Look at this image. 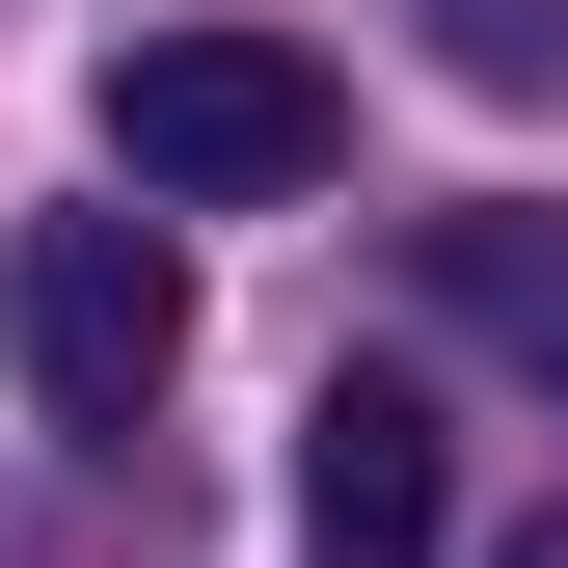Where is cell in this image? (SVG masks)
I'll return each mask as SVG.
<instances>
[{"mask_svg":"<svg viewBox=\"0 0 568 568\" xmlns=\"http://www.w3.org/2000/svg\"><path fill=\"white\" fill-rule=\"evenodd\" d=\"M109 163L190 190V217H244V190H325V163H352V82L271 54V28H135V54H109Z\"/></svg>","mask_w":568,"mask_h":568,"instance_id":"6da1fadb","label":"cell"},{"mask_svg":"<svg viewBox=\"0 0 568 568\" xmlns=\"http://www.w3.org/2000/svg\"><path fill=\"white\" fill-rule=\"evenodd\" d=\"M434 298L515 352V379H568V217H434Z\"/></svg>","mask_w":568,"mask_h":568,"instance_id":"277c9868","label":"cell"},{"mask_svg":"<svg viewBox=\"0 0 568 568\" xmlns=\"http://www.w3.org/2000/svg\"><path fill=\"white\" fill-rule=\"evenodd\" d=\"M460 541V434L406 379H325L298 406V568H434Z\"/></svg>","mask_w":568,"mask_h":568,"instance_id":"3957f363","label":"cell"},{"mask_svg":"<svg viewBox=\"0 0 568 568\" xmlns=\"http://www.w3.org/2000/svg\"><path fill=\"white\" fill-rule=\"evenodd\" d=\"M434 54L460 82H568V0H434Z\"/></svg>","mask_w":568,"mask_h":568,"instance_id":"5b68a950","label":"cell"},{"mask_svg":"<svg viewBox=\"0 0 568 568\" xmlns=\"http://www.w3.org/2000/svg\"><path fill=\"white\" fill-rule=\"evenodd\" d=\"M487 568H568V515H515V541H487Z\"/></svg>","mask_w":568,"mask_h":568,"instance_id":"8992f818","label":"cell"},{"mask_svg":"<svg viewBox=\"0 0 568 568\" xmlns=\"http://www.w3.org/2000/svg\"><path fill=\"white\" fill-rule=\"evenodd\" d=\"M0 352H28V406H54V434H135V406L190 379V244H163V217H28Z\"/></svg>","mask_w":568,"mask_h":568,"instance_id":"7a4b0ae2","label":"cell"}]
</instances>
